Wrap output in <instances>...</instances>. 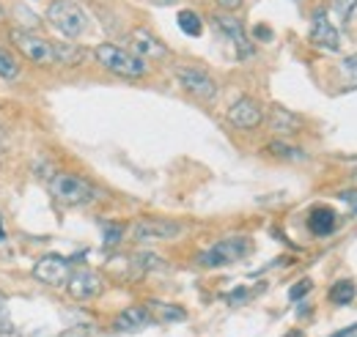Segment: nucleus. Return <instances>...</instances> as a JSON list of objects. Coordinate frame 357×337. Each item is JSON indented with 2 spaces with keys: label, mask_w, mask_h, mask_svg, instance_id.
<instances>
[{
  "label": "nucleus",
  "mask_w": 357,
  "mask_h": 337,
  "mask_svg": "<svg viewBox=\"0 0 357 337\" xmlns=\"http://www.w3.org/2000/svg\"><path fill=\"white\" fill-rule=\"evenodd\" d=\"M283 337H305V335H303V332H297V329H294V332H286V335H283Z\"/></svg>",
  "instance_id": "obj_34"
},
{
  "label": "nucleus",
  "mask_w": 357,
  "mask_h": 337,
  "mask_svg": "<svg viewBox=\"0 0 357 337\" xmlns=\"http://www.w3.org/2000/svg\"><path fill=\"white\" fill-rule=\"evenodd\" d=\"M341 83L347 91L357 88V55H349L344 63H341Z\"/></svg>",
  "instance_id": "obj_25"
},
{
  "label": "nucleus",
  "mask_w": 357,
  "mask_h": 337,
  "mask_svg": "<svg viewBox=\"0 0 357 337\" xmlns=\"http://www.w3.org/2000/svg\"><path fill=\"white\" fill-rule=\"evenodd\" d=\"M311 44H316L319 49H327V52H338V49H341L338 28L330 22V17H327V11H324V8H319V11L313 14Z\"/></svg>",
  "instance_id": "obj_9"
},
{
  "label": "nucleus",
  "mask_w": 357,
  "mask_h": 337,
  "mask_svg": "<svg viewBox=\"0 0 357 337\" xmlns=\"http://www.w3.org/2000/svg\"><path fill=\"white\" fill-rule=\"evenodd\" d=\"M248 299H250V291H248V288H236L234 294L225 296V301H228L231 307H236V304H242V301H248Z\"/></svg>",
  "instance_id": "obj_29"
},
{
  "label": "nucleus",
  "mask_w": 357,
  "mask_h": 337,
  "mask_svg": "<svg viewBox=\"0 0 357 337\" xmlns=\"http://www.w3.org/2000/svg\"><path fill=\"white\" fill-rule=\"evenodd\" d=\"M50 192L63 206H89L99 198L96 187L75 173H55L50 178Z\"/></svg>",
  "instance_id": "obj_1"
},
{
  "label": "nucleus",
  "mask_w": 357,
  "mask_h": 337,
  "mask_svg": "<svg viewBox=\"0 0 357 337\" xmlns=\"http://www.w3.org/2000/svg\"><path fill=\"white\" fill-rule=\"evenodd\" d=\"M11 42L17 44V49L28 61H33L39 66H61L58 63V44L55 42H47V39L36 36V33H28V31H11Z\"/></svg>",
  "instance_id": "obj_5"
},
{
  "label": "nucleus",
  "mask_w": 357,
  "mask_h": 337,
  "mask_svg": "<svg viewBox=\"0 0 357 337\" xmlns=\"http://www.w3.org/2000/svg\"><path fill=\"white\" fill-rule=\"evenodd\" d=\"M121 236H124V228H121L119 222H102V242H105V247H107V250L119 247Z\"/></svg>",
  "instance_id": "obj_24"
},
{
  "label": "nucleus",
  "mask_w": 357,
  "mask_h": 337,
  "mask_svg": "<svg viewBox=\"0 0 357 337\" xmlns=\"http://www.w3.org/2000/svg\"><path fill=\"white\" fill-rule=\"evenodd\" d=\"M338 228V214L330 206H316L308 214V230L313 236H330Z\"/></svg>",
  "instance_id": "obj_15"
},
{
  "label": "nucleus",
  "mask_w": 357,
  "mask_h": 337,
  "mask_svg": "<svg viewBox=\"0 0 357 337\" xmlns=\"http://www.w3.org/2000/svg\"><path fill=\"white\" fill-rule=\"evenodd\" d=\"M33 277L45 285H66L72 277V260L63 255H45L36 266H33Z\"/></svg>",
  "instance_id": "obj_8"
},
{
  "label": "nucleus",
  "mask_w": 357,
  "mask_h": 337,
  "mask_svg": "<svg viewBox=\"0 0 357 337\" xmlns=\"http://www.w3.org/2000/svg\"><path fill=\"white\" fill-rule=\"evenodd\" d=\"M0 242H3V228H0Z\"/></svg>",
  "instance_id": "obj_37"
},
{
  "label": "nucleus",
  "mask_w": 357,
  "mask_h": 337,
  "mask_svg": "<svg viewBox=\"0 0 357 337\" xmlns=\"http://www.w3.org/2000/svg\"><path fill=\"white\" fill-rule=\"evenodd\" d=\"M17 75H20V61L8 49L0 47V77L3 80H17Z\"/></svg>",
  "instance_id": "obj_22"
},
{
  "label": "nucleus",
  "mask_w": 357,
  "mask_h": 337,
  "mask_svg": "<svg viewBox=\"0 0 357 337\" xmlns=\"http://www.w3.org/2000/svg\"><path fill=\"white\" fill-rule=\"evenodd\" d=\"M267 154L278 157V159H286V162H303V159H305V151H303V148H294V146H289V143H280V140L269 143Z\"/></svg>",
  "instance_id": "obj_19"
},
{
  "label": "nucleus",
  "mask_w": 357,
  "mask_h": 337,
  "mask_svg": "<svg viewBox=\"0 0 357 337\" xmlns=\"http://www.w3.org/2000/svg\"><path fill=\"white\" fill-rule=\"evenodd\" d=\"M11 329H14V324H11V315H8V299L0 291V335H8Z\"/></svg>",
  "instance_id": "obj_27"
},
{
  "label": "nucleus",
  "mask_w": 357,
  "mask_h": 337,
  "mask_svg": "<svg viewBox=\"0 0 357 337\" xmlns=\"http://www.w3.org/2000/svg\"><path fill=\"white\" fill-rule=\"evenodd\" d=\"M218 3H220V8H225V11H236L242 6V0H218Z\"/></svg>",
  "instance_id": "obj_32"
},
{
  "label": "nucleus",
  "mask_w": 357,
  "mask_h": 337,
  "mask_svg": "<svg viewBox=\"0 0 357 337\" xmlns=\"http://www.w3.org/2000/svg\"><path fill=\"white\" fill-rule=\"evenodd\" d=\"M355 175H357V173H355Z\"/></svg>",
  "instance_id": "obj_38"
},
{
  "label": "nucleus",
  "mask_w": 357,
  "mask_h": 337,
  "mask_svg": "<svg viewBox=\"0 0 357 337\" xmlns=\"http://www.w3.org/2000/svg\"><path fill=\"white\" fill-rule=\"evenodd\" d=\"M357 332V324H352V327H347V329H341V332H335V335H330V337H355Z\"/></svg>",
  "instance_id": "obj_33"
},
{
  "label": "nucleus",
  "mask_w": 357,
  "mask_h": 337,
  "mask_svg": "<svg viewBox=\"0 0 357 337\" xmlns=\"http://www.w3.org/2000/svg\"><path fill=\"white\" fill-rule=\"evenodd\" d=\"M3 19H6V11H3V6H0V22H3Z\"/></svg>",
  "instance_id": "obj_36"
},
{
  "label": "nucleus",
  "mask_w": 357,
  "mask_h": 337,
  "mask_svg": "<svg viewBox=\"0 0 357 337\" xmlns=\"http://www.w3.org/2000/svg\"><path fill=\"white\" fill-rule=\"evenodd\" d=\"M212 22H215V28L223 33L225 39L236 47V55H239V58H250V55H253V44L248 42V33H245V28H242L239 19H234V17H228V14H218Z\"/></svg>",
  "instance_id": "obj_11"
},
{
  "label": "nucleus",
  "mask_w": 357,
  "mask_h": 337,
  "mask_svg": "<svg viewBox=\"0 0 357 337\" xmlns=\"http://www.w3.org/2000/svg\"><path fill=\"white\" fill-rule=\"evenodd\" d=\"M330 301L333 304H341V307H347L349 301H355V296H357V288H355V283L352 280H338L333 288H330Z\"/></svg>",
  "instance_id": "obj_18"
},
{
  "label": "nucleus",
  "mask_w": 357,
  "mask_h": 337,
  "mask_svg": "<svg viewBox=\"0 0 357 337\" xmlns=\"http://www.w3.org/2000/svg\"><path fill=\"white\" fill-rule=\"evenodd\" d=\"M269 127H272V132H278V134H294L300 129V118L294 113H289L286 107H272Z\"/></svg>",
  "instance_id": "obj_17"
},
{
  "label": "nucleus",
  "mask_w": 357,
  "mask_h": 337,
  "mask_svg": "<svg viewBox=\"0 0 357 337\" xmlns=\"http://www.w3.org/2000/svg\"><path fill=\"white\" fill-rule=\"evenodd\" d=\"M47 19L66 39H77L89 28V17L83 14V8L75 0H52L47 8Z\"/></svg>",
  "instance_id": "obj_3"
},
{
  "label": "nucleus",
  "mask_w": 357,
  "mask_h": 337,
  "mask_svg": "<svg viewBox=\"0 0 357 337\" xmlns=\"http://www.w3.org/2000/svg\"><path fill=\"white\" fill-rule=\"evenodd\" d=\"M130 44H132V52L140 55V58H165L168 55L165 44L160 42L157 36H151L149 31H143V28L130 33Z\"/></svg>",
  "instance_id": "obj_14"
},
{
  "label": "nucleus",
  "mask_w": 357,
  "mask_h": 337,
  "mask_svg": "<svg viewBox=\"0 0 357 337\" xmlns=\"http://www.w3.org/2000/svg\"><path fill=\"white\" fill-rule=\"evenodd\" d=\"M96 61L107 72H113L119 77H127V80H137L149 72V66L140 55H135L132 49H124L119 44H99L96 47Z\"/></svg>",
  "instance_id": "obj_2"
},
{
  "label": "nucleus",
  "mask_w": 357,
  "mask_h": 337,
  "mask_svg": "<svg viewBox=\"0 0 357 337\" xmlns=\"http://www.w3.org/2000/svg\"><path fill=\"white\" fill-rule=\"evenodd\" d=\"M253 36L261 39V42H269V39H272V31L264 28V25H256V28H253Z\"/></svg>",
  "instance_id": "obj_31"
},
{
  "label": "nucleus",
  "mask_w": 357,
  "mask_h": 337,
  "mask_svg": "<svg viewBox=\"0 0 357 337\" xmlns=\"http://www.w3.org/2000/svg\"><path fill=\"white\" fill-rule=\"evenodd\" d=\"M151 324H154V318L149 315L146 304H143V307L135 304V307H127V310H121V313L116 315L113 329H116V332H140V329H146V327H151Z\"/></svg>",
  "instance_id": "obj_13"
},
{
  "label": "nucleus",
  "mask_w": 357,
  "mask_h": 337,
  "mask_svg": "<svg viewBox=\"0 0 357 337\" xmlns=\"http://www.w3.org/2000/svg\"><path fill=\"white\" fill-rule=\"evenodd\" d=\"M338 198H341L352 211H357V189H347V192H341Z\"/></svg>",
  "instance_id": "obj_30"
},
{
  "label": "nucleus",
  "mask_w": 357,
  "mask_h": 337,
  "mask_svg": "<svg viewBox=\"0 0 357 337\" xmlns=\"http://www.w3.org/2000/svg\"><path fill=\"white\" fill-rule=\"evenodd\" d=\"M228 121L236 129H256L264 121V110H261V104L256 99L242 96L228 107Z\"/></svg>",
  "instance_id": "obj_10"
},
{
  "label": "nucleus",
  "mask_w": 357,
  "mask_h": 337,
  "mask_svg": "<svg viewBox=\"0 0 357 337\" xmlns=\"http://www.w3.org/2000/svg\"><path fill=\"white\" fill-rule=\"evenodd\" d=\"M311 288H313V283L305 277V280H300V283H294V285L289 288V299H291V301H300V299L308 294Z\"/></svg>",
  "instance_id": "obj_28"
},
{
  "label": "nucleus",
  "mask_w": 357,
  "mask_h": 337,
  "mask_svg": "<svg viewBox=\"0 0 357 337\" xmlns=\"http://www.w3.org/2000/svg\"><path fill=\"white\" fill-rule=\"evenodd\" d=\"M146 310H149V315L154 318V324H178V321L187 318L184 307H178V304H165V301H149Z\"/></svg>",
  "instance_id": "obj_16"
},
{
  "label": "nucleus",
  "mask_w": 357,
  "mask_h": 337,
  "mask_svg": "<svg viewBox=\"0 0 357 337\" xmlns=\"http://www.w3.org/2000/svg\"><path fill=\"white\" fill-rule=\"evenodd\" d=\"M178 233H181V225L174 219L149 217V219H137L132 225L135 242H168V239H176Z\"/></svg>",
  "instance_id": "obj_7"
},
{
  "label": "nucleus",
  "mask_w": 357,
  "mask_h": 337,
  "mask_svg": "<svg viewBox=\"0 0 357 337\" xmlns=\"http://www.w3.org/2000/svg\"><path fill=\"white\" fill-rule=\"evenodd\" d=\"M157 6H168V3H176V0H154Z\"/></svg>",
  "instance_id": "obj_35"
},
{
  "label": "nucleus",
  "mask_w": 357,
  "mask_h": 337,
  "mask_svg": "<svg viewBox=\"0 0 357 337\" xmlns=\"http://www.w3.org/2000/svg\"><path fill=\"white\" fill-rule=\"evenodd\" d=\"M355 8H357V0H333V11H335V17H338L341 25L349 22V17L355 14Z\"/></svg>",
  "instance_id": "obj_26"
},
{
  "label": "nucleus",
  "mask_w": 357,
  "mask_h": 337,
  "mask_svg": "<svg viewBox=\"0 0 357 337\" xmlns=\"http://www.w3.org/2000/svg\"><path fill=\"white\" fill-rule=\"evenodd\" d=\"M135 269L137 272H165V260L162 258H157V255H149V253H140L132 258Z\"/></svg>",
  "instance_id": "obj_23"
},
{
  "label": "nucleus",
  "mask_w": 357,
  "mask_h": 337,
  "mask_svg": "<svg viewBox=\"0 0 357 337\" xmlns=\"http://www.w3.org/2000/svg\"><path fill=\"white\" fill-rule=\"evenodd\" d=\"M86 58V52L77 44H58V63L61 66H75Z\"/></svg>",
  "instance_id": "obj_21"
},
{
  "label": "nucleus",
  "mask_w": 357,
  "mask_h": 337,
  "mask_svg": "<svg viewBox=\"0 0 357 337\" xmlns=\"http://www.w3.org/2000/svg\"><path fill=\"white\" fill-rule=\"evenodd\" d=\"M66 291L77 301L93 299V296L102 294V277L96 272H91V269H77V272H72V277L66 283Z\"/></svg>",
  "instance_id": "obj_12"
},
{
  "label": "nucleus",
  "mask_w": 357,
  "mask_h": 337,
  "mask_svg": "<svg viewBox=\"0 0 357 337\" xmlns=\"http://www.w3.org/2000/svg\"><path fill=\"white\" fill-rule=\"evenodd\" d=\"M176 19H178L181 33H187V36H201V33H204V22H201V17H198L195 11L184 8V11H178Z\"/></svg>",
  "instance_id": "obj_20"
},
{
  "label": "nucleus",
  "mask_w": 357,
  "mask_h": 337,
  "mask_svg": "<svg viewBox=\"0 0 357 337\" xmlns=\"http://www.w3.org/2000/svg\"><path fill=\"white\" fill-rule=\"evenodd\" d=\"M253 253V242L248 236H231V239H223L218 244H212L209 250L198 255V266L204 269H220V266H231L242 258Z\"/></svg>",
  "instance_id": "obj_4"
},
{
  "label": "nucleus",
  "mask_w": 357,
  "mask_h": 337,
  "mask_svg": "<svg viewBox=\"0 0 357 337\" xmlns=\"http://www.w3.org/2000/svg\"><path fill=\"white\" fill-rule=\"evenodd\" d=\"M176 80L187 93H192V96L201 99V102H212V99L218 96V83H215L204 69L181 66V69H176Z\"/></svg>",
  "instance_id": "obj_6"
}]
</instances>
